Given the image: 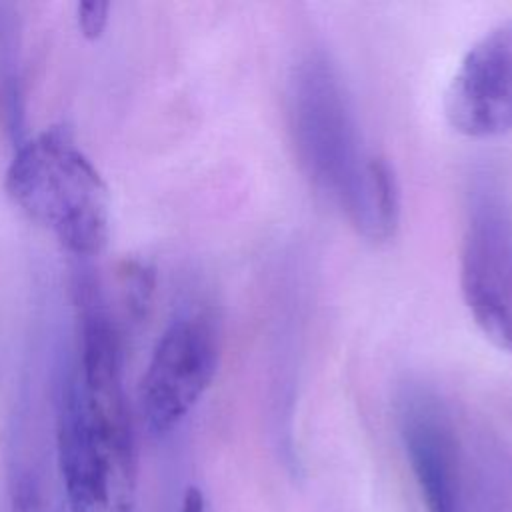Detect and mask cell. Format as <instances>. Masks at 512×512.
<instances>
[{
    "instance_id": "obj_5",
    "label": "cell",
    "mask_w": 512,
    "mask_h": 512,
    "mask_svg": "<svg viewBox=\"0 0 512 512\" xmlns=\"http://www.w3.org/2000/svg\"><path fill=\"white\" fill-rule=\"evenodd\" d=\"M86 412L96 426L114 472L112 512L134 510L136 452L128 402L122 386L120 344L110 318L88 306L82 320V376Z\"/></svg>"
},
{
    "instance_id": "obj_3",
    "label": "cell",
    "mask_w": 512,
    "mask_h": 512,
    "mask_svg": "<svg viewBox=\"0 0 512 512\" xmlns=\"http://www.w3.org/2000/svg\"><path fill=\"white\" fill-rule=\"evenodd\" d=\"M460 288L480 332L512 354V202L492 178H478L468 194Z\"/></svg>"
},
{
    "instance_id": "obj_4",
    "label": "cell",
    "mask_w": 512,
    "mask_h": 512,
    "mask_svg": "<svg viewBox=\"0 0 512 512\" xmlns=\"http://www.w3.org/2000/svg\"><path fill=\"white\" fill-rule=\"evenodd\" d=\"M220 362V332L206 312L176 318L156 342L140 386L142 414L152 432L178 426L212 384Z\"/></svg>"
},
{
    "instance_id": "obj_8",
    "label": "cell",
    "mask_w": 512,
    "mask_h": 512,
    "mask_svg": "<svg viewBox=\"0 0 512 512\" xmlns=\"http://www.w3.org/2000/svg\"><path fill=\"white\" fill-rule=\"evenodd\" d=\"M12 512H58L42 492L40 482L30 474H20L12 486Z\"/></svg>"
},
{
    "instance_id": "obj_6",
    "label": "cell",
    "mask_w": 512,
    "mask_h": 512,
    "mask_svg": "<svg viewBox=\"0 0 512 512\" xmlns=\"http://www.w3.org/2000/svg\"><path fill=\"white\" fill-rule=\"evenodd\" d=\"M398 424L428 512H462V440L450 404L426 386H406Z\"/></svg>"
},
{
    "instance_id": "obj_2",
    "label": "cell",
    "mask_w": 512,
    "mask_h": 512,
    "mask_svg": "<svg viewBox=\"0 0 512 512\" xmlns=\"http://www.w3.org/2000/svg\"><path fill=\"white\" fill-rule=\"evenodd\" d=\"M10 198L72 254H98L108 240V188L60 128L28 140L14 154L6 170Z\"/></svg>"
},
{
    "instance_id": "obj_9",
    "label": "cell",
    "mask_w": 512,
    "mask_h": 512,
    "mask_svg": "<svg viewBox=\"0 0 512 512\" xmlns=\"http://www.w3.org/2000/svg\"><path fill=\"white\" fill-rule=\"evenodd\" d=\"M108 2L90 0L78 4V26L88 40H96L102 36L108 22Z\"/></svg>"
},
{
    "instance_id": "obj_10",
    "label": "cell",
    "mask_w": 512,
    "mask_h": 512,
    "mask_svg": "<svg viewBox=\"0 0 512 512\" xmlns=\"http://www.w3.org/2000/svg\"><path fill=\"white\" fill-rule=\"evenodd\" d=\"M180 512H206V502L204 494L196 486H188L184 496H182V506Z\"/></svg>"
},
{
    "instance_id": "obj_7",
    "label": "cell",
    "mask_w": 512,
    "mask_h": 512,
    "mask_svg": "<svg viewBox=\"0 0 512 512\" xmlns=\"http://www.w3.org/2000/svg\"><path fill=\"white\" fill-rule=\"evenodd\" d=\"M448 124L470 138L512 134V20L476 40L444 94Z\"/></svg>"
},
{
    "instance_id": "obj_1",
    "label": "cell",
    "mask_w": 512,
    "mask_h": 512,
    "mask_svg": "<svg viewBox=\"0 0 512 512\" xmlns=\"http://www.w3.org/2000/svg\"><path fill=\"white\" fill-rule=\"evenodd\" d=\"M288 120L298 162L314 188L364 238L384 242L394 236L400 222L396 176L366 146L346 84L320 50L308 52L294 66Z\"/></svg>"
}]
</instances>
